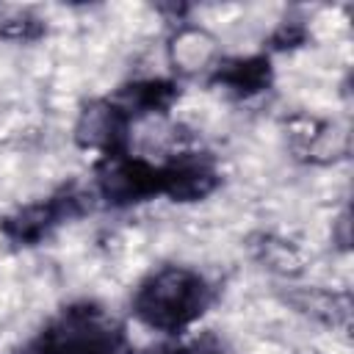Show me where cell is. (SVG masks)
<instances>
[{"instance_id":"cell-5","label":"cell","mask_w":354,"mask_h":354,"mask_svg":"<svg viewBox=\"0 0 354 354\" xmlns=\"http://www.w3.org/2000/svg\"><path fill=\"white\" fill-rule=\"evenodd\" d=\"M163 196L171 202H199L210 196L221 177L216 171V163L202 152H180L171 160L163 163Z\"/></svg>"},{"instance_id":"cell-9","label":"cell","mask_w":354,"mask_h":354,"mask_svg":"<svg viewBox=\"0 0 354 354\" xmlns=\"http://www.w3.org/2000/svg\"><path fill=\"white\" fill-rule=\"evenodd\" d=\"M304 41H307V28L299 25V22H282V25L271 33V39H268V44H271L274 50H296V47H301Z\"/></svg>"},{"instance_id":"cell-7","label":"cell","mask_w":354,"mask_h":354,"mask_svg":"<svg viewBox=\"0 0 354 354\" xmlns=\"http://www.w3.org/2000/svg\"><path fill=\"white\" fill-rule=\"evenodd\" d=\"M271 80H274V69H271L268 55L227 58L210 75L213 86H221L227 94H232L238 100H246V97L266 91L271 86Z\"/></svg>"},{"instance_id":"cell-8","label":"cell","mask_w":354,"mask_h":354,"mask_svg":"<svg viewBox=\"0 0 354 354\" xmlns=\"http://www.w3.org/2000/svg\"><path fill=\"white\" fill-rule=\"evenodd\" d=\"M44 30H47L44 22L39 17L28 14V11L14 14V17L3 19V25H0V36L14 39V41H36L39 36H44Z\"/></svg>"},{"instance_id":"cell-4","label":"cell","mask_w":354,"mask_h":354,"mask_svg":"<svg viewBox=\"0 0 354 354\" xmlns=\"http://www.w3.org/2000/svg\"><path fill=\"white\" fill-rule=\"evenodd\" d=\"M88 210H91V194L80 191L77 185H64L53 196L33 202V205H25L17 213L6 216L0 230L11 243L33 246V243L44 241L64 221H72Z\"/></svg>"},{"instance_id":"cell-6","label":"cell","mask_w":354,"mask_h":354,"mask_svg":"<svg viewBox=\"0 0 354 354\" xmlns=\"http://www.w3.org/2000/svg\"><path fill=\"white\" fill-rule=\"evenodd\" d=\"M180 97V88L177 83L171 80H163V77H152V80H136V83H127L122 86L116 94L105 97L130 124L144 119V116H152V113H166L174 100Z\"/></svg>"},{"instance_id":"cell-3","label":"cell","mask_w":354,"mask_h":354,"mask_svg":"<svg viewBox=\"0 0 354 354\" xmlns=\"http://www.w3.org/2000/svg\"><path fill=\"white\" fill-rule=\"evenodd\" d=\"M163 163H149L130 152L105 155L97 166V196L111 207H130L163 196Z\"/></svg>"},{"instance_id":"cell-2","label":"cell","mask_w":354,"mask_h":354,"mask_svg":"<svg viewBox=\"0 0 354 354\" xmlns=\"http://www.w3.org/2000/svg\"><path fill=\"white\" fill-rule=\"evenodd\" d=\"M17 354H124L122 326L97 304L64 307Z\"/></svg>"},{"instance_id":"cell-1","label":"cell","mask_w":354,"mask_h":354,"mask_svg":"<svg viewBox=\"0 0 354 354\" xmlns=\"http://www.w3.org/2000/svg\"><path fill=\"white\" fill-rule=\"evenodd\" d=\"M210 282L188 266H160L147 274L133 293L136 318L163 335L191 329L210 307Z\"/></svg>"},{"instance_id":"cell-10","label":"cell","mask_w":354,"mask_h":354,"mask_svg":"<svg viewBox=\"0 0 354 354\" xmlns=\"http://www.w3.org/2000/svg\"><path fill=\"white\" fill-rule=\"evenodd\" d=\"M158 354H230V351H227L221 343H216V340L205 337V340H196V343H191V346L163 348V351H158Z\"/></svg>"}]
</instances>
